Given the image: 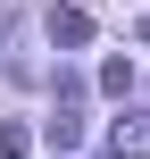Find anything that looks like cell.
Wrapping results in <instances>:
<instances>
[{
  "instance_id": "obj_1",
  "label": "cell",
  "mask_w": 150,
  "mask_h": 159,
  "mask_svg": "<svg viewBox=\"0 0 150 159\" xmlns=\"http://www.w3.org/2000/svg\"><path fill=\"white\" fill-rule=\"evenodd\" d=\"M100 159H150V109L109 117V151H100Z\"/></svg>"
},
{
  "instance_id": "obj_2",
  "label": "cell",
  "mask_w": 150,
  "mask_h": 159,
  "mask_svg": "<svg viewBox=\"0 0 150 159\" xmlns=\"http://www.w3.org/2000/svg\"><path fill=\"white\" fill-rule=\"evenodd\" d=\"M50 143H58V151H75V143H84V84H75V75H58V117H50Z\"/></svg>"
},
{
  "instance_id": "obj_3",
  "label": "cell",
  "mask_w": 150,
  "mask_h": 159,
  "mask_svg": "<svg viewBox=\"0 0 150 159\" xmlns=\"http://www.w3.org/2000/svg\"><path fill=\"white\" fill-rule=\"evenodd\" d=\"M50 42H58V50H84V42H92V17H84V8H50Z\"/></svg>"
},
{
  "instance_id": "obj_4",
  "label": "cell",
  "mask_w": 150,
  "mask_h": 159,
  "mask_svg": "<svg viewBox=\"0 0 150 159\" xmlns=\"http://www.w3.org/2000/svg\"><path fill=\"white\" fill-rule=\"evenodd\" d=\"M0 159H33V126H17V117H0Z\"/></svg>"
},
{
  "instance_id": "obj_5",
  "label": "cell",
  "mask_w": 150,
  "mask_h": 159,
  "mask_svg": "<svg viewBox=\"0 0 150 159\" xmlns=\"http://www.w3.org/2000/svg\"><path fill=\"white\" fill-rule=\"evenodd\" d=\"M100 92L125 101V92H134V59H100Z\"/></svg>"
}]
</instances>
